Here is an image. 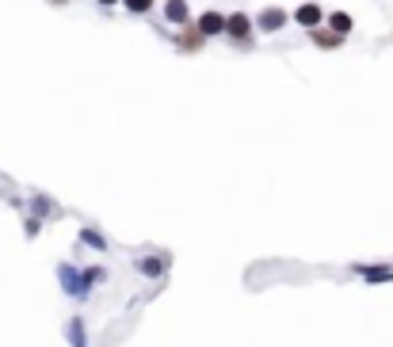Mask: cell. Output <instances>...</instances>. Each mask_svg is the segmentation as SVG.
Returning <instances> with one entry per match:
<instances>
[{
  "label": "cell",
  "mask_w": 393,
  "mask_h": 347,
  "mask_svg": "<svg viewBox=\"0 0 393 347\" xmlns=\"http://www.w3.org/2000/svg\"><path fill=\"white\" fill-rule=\"evenodd\" d=\"M325 8H321L317 0H310V4H298V12H294V23L302 27V31H313V27H321L325 23Z\"/></svg>",
  "instance_id": "obj_5"
},
{
  "label": "cell",
  "mask_w": 393,
  "mask_h": 347,
  "mask_svg": "<svg viewBox=\"0 0 393 347\" xmlns=\"http://www.w3.org/2000/svg\"><path fill=\"white\" fill-rule=\"evenodd\" d=\"M206 42H210V39H206V34L199 31L195 23H188V27H176V34H172V46L180 50V54H199V50H203Z\"/></svg>",
  "instance_id": "obj_2"
},
{
  "label": "cell",
  "mask_w": 393,
  "mask_h": 347,
  "mask_svg": "<svg viewBox=\"0 0 393 347\" xmlns=\"http://www.w3.org/2000/svg\"><path fill=\"white\" fill-rule=\"evenodd\" d=\"M195 27L206 34V39H225V12H218V8H206V12H199L195 16Z\"/></svg>",
  "instance_id": "obj_4"
},
{
  "label": "cell",
  "mask_w": 393,
  "mask_h": 347,
  "mask_svg": "<svg viewBox=\"0 0 393 347\" xmlns=\"http://www.w3.org/2000/svg\"><path fill=\"white\" fill-rule=\"evenodd\" d=\"M73 347H84V332H81V324H73Z\"/></svg>",
  "instance_id": "obj_11"
},
{
  "label": "cell",
  "mask_w": 393,
  "mask_h": 347,
  "mask_svg": "<svg viewBox=\"0 0 393 347\" xmlns=\"http://www.w3.org/2000/svg\"><path fill=\"white\" fill-rule=\"evenodd\" d=\"M123 4H126V12H130V16H149L157 0H123Z\"/></svg>",
  "instance_id": "obj_10"
},
{
  "label": "cell",
  "mask_w": 393,
  "mask_h": 347,
  "mask_svg": "<svg viewBox=\"0 0 393 347\" xmlns=\"http://www.w3.org/2000/svg\"><path fill=\"white\" fill-rule=\"evenodd\" d=\"M325 27H332V31H336V34H344V39H347V34H352V31H355V19H352V16H347V12H328V19H325Z\"/></svg>",
  "instance_id": "obj_8"
},
{
  "label": "cell",
  "mask_w": 393,
  "mask_h": 347,
  "mask_svg": "<svg viewBox=\"0 0 393 347\" xmlns=\"http://www.w3.org/2000/svg\"><path fill=\"white\" fill-rule=\"evenodd\" d=\"M164 19H168L172 27L195 23V19H191V4H188V0H164Z\"/></svg>",
  "instance_id": "obj_7"
},
{
  "label": "cell",
  "mask_w": 393,
  "mask_h": 347,
  "mask_svg": "<svg viewBox=\"0 0 393 347\" xmlns=\"http://www.w3.org/2000/svg\"><path fill=\"white\" fill-rule=\"evenodd\" d=\"M359 275H367V282H390L393 267H359Z\"/></svg>",
  "instance_id": "obj_9"
},
{
  "label": "cell",
  "mask_w": 393,
  "mask_h": 347,
  "mask_svg": "<svg viewBox=\"0 0 393 347\" xmlns=\"http://www.w3.org/2000/svg\"><path fill=\"white\" fill-rule=\"evenodd\" d=\"M287 23H290V16L279 8V4H268V8L256 16V31H260V34H279Z\"/></svg>",
  "instance_id": "obj_3"
},
{
  "label": "cell",
  "mask_w": 393,
  "mask_h": 347,
  "mask_svg": "<svg viewBox=\"0 0 393 347\" xmlns=\"http://www.w3.org/2000/svg\"><path fill=\"white\" fill-rule=\"evenodd\" d=\"M225 42L233 50H252L256 46V19H248V12H230L225 16Z\"/></svg>",
  "instance_id": "obj_1"
},
{
  "label": "cell",
  "mask_w": 393,
  "mask_h": 347,
  "mask_svg": "<svg viewBox=\"0 0 393 347\" xmlns=\"http://www.w3.org/2000/svg\"><path fill=\"white\" fill-rule=\"evenodd\" d=\"M305 34H310V42H313L317 50H340V46L347 42L344 34H336L332 27H325V23H321V27H313V31H305Z\"/></svg>",
  "instance_id": "obj_6"
},
{
  "label": "cell",
  "mask_w": 393,
  "mask_h": 347,
  "mask_svg": "<svg viewBox=\"0 0 393 347\" xmlns=\"http://www.w3.org/2000/svg\"><path fill=\"white\" fill-rule=\"evenodd\" d=\"M46 4H54V8H66L69 0H46Z\"/></svg>",
  "instance_id": "obj_13"
},
{
  "label": "cell",
  "mask_w": 393,
  "mask_h": 347,
  "mask_svg": "<svg viewBox=\"0 0 393 347\" xmlns=\"http://www.w3.org/2000/svg\"><path fill=\"white\" fill-rule=\"evenodd\" d=\"M99 8H115V4H123V0H96Z\"/></svg>",
  "instance_id": "obj_12"
}]
</instances>
